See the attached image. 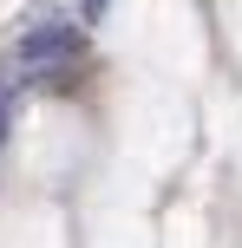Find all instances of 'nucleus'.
<instances>
[{
    "label": "nucleus",
    "instance_id": "obj_2",
    "mask_svg": "<svg viewBox=\"0 0 242 248\" xmlns=\"http://www.w3.org/2000/svg\"><path fill=\"white\" fill-rule=\"evenodd\" d=\"M0 131H7V111H0Z\"/></svg>",
    "mask_w": 242,
    "mask_h": 248
},
{
    "label": "nucleus",
    "instance_id": "obj_1",
    "mask_svg": "<svg viewBox=\"0 0 242 248\" xmlns=\"http://www.w3.org/2000/svg\"><path fill=\"white\" fill-rule=\"evenodd\" d=\"M72 46H79L72 26H39V33L20 39V65H52V59H65Z\"/></svg>",
    "mask_w": 242,
    "mask_h": 248
}]
</instances>
